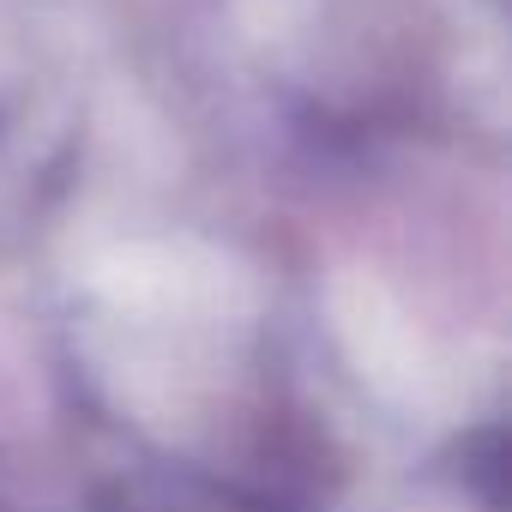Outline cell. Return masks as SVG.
Masks as SVG:
<instances>
[{
  "label": "cell",
  "mask_w": 512,
  "mask_h": 512,
  "mask_svg": "<svg viewBox=\"0 0 512 512\" xmlns=\"http://www.w3.org/2000/svg\"><path fill=\"white\" fill-rule=\"evenodd\" d=\"M344 338L374 386H386L392 398H428V362L416 350V332L374 290H356V308H344Z\"/></svg>",
  "instance_id": "6da1fadb"
}]
</instances>
